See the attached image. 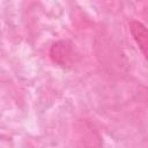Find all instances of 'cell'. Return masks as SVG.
<instances>
[{
	"mask_svg": "<svg viewBox=\"0 0 148 148\" xmlns=\"http://www.w3.org/2000/svg\"><path fill=\"white\" fill-rule=\"evenodd\" d=\"M50 58L54 64L67 67L74 60V52L72 45L64 40L54 43L50 49Z\"/></svg>",
	"mask_w": 148,
	"mask_h": 148,
	"instance_id": "1",
	"label": "cell"
},
{
	"mask_svg": "<svg viewBox=\"0 0 148 148\" xmlns=\"http://www.w3.org/2000/svg\"><path fill=\"white\" fill-rule=\"evenodd\" d=\"M130 30L138 47L140 49L145 58L148 60V29L145 24L139 21H131Z\"/></svg>",
	"mask_w": 148,
	"mask_h": 148,
	"instance_id": "2",
	"label": "cell"
},
{
	"mask_svg": "<svg viewBox=\"0 0 148 148\" xmlns=\"http://www.w3.org/2000/svg\"><path fill=\"white\" fill-rule=\"evenodd\" d=\"M88 148H92V147H88Z\"/></svg>",
	"mask_w": 148,
	"mask_h": 148,
	"instance_id": "3",
	"label": "cell"
}]
</instances>
